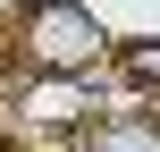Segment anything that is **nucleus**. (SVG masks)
I'll use <instances>...</instances> for the list:
<instances>
[{
	"instance_id": "2",
	"label": "nucleus",
	"mask_w": 160,
	"mask_h": 152,
	"mask_svg": "<svg viewBox=\"0 0 160 152\" xmlns=\"http://www.w3.org/2000/svg\"><path fill=\"white\" fill-rule=\"evenodd\" d=\"M25 118H42V127H76V118H84V93H76V76H42V85L25 93Z\"/></svg>"
},
{
	"instance_id": "1",
	"label": "nucleus",
	"mask_w": 160,
	"mask_h": 152,
	"mask_svg": "<svg viewBox=\"0 0 160 152\" xmlns=\"http://www.w3.org/2000/svg\"><path fill=\"white\" fill-rule=\"evenodd\" d=\"M101 51H110V25L84 0H34V17H25V68L34 76H84V68H101Z\"/></svg>"
},
{
	"instance_id": "6",
	"label": "nucleus",
	"mask_w": 160,
	"mask_h": 152,
	"mask_svg": "<svg viewBox=\"0 0 160 152\" xmlns=\"http://www.w3.org/2000/svg\"><path fill=\"white\" fill-rule=\"evenodd\" d=\"M0 152H8V144H0Z\"/></svg>"
},
{
	"instance_id": "5",
	"label": "nucleus",
	"mask_w": 160,
	"mask_h": 152,
	"mask_svg": "<svg viewBox=\"0 0 160 152\" xmlns=\"http://www.w3.org/2000/svg\"><path fill=\"white\" fill-rule=\"evenodd\" d=\"M8 17L25 25V17H34V0H0V25H8Z\"/></svg>"
},
{
	"instance_id": "4",
	"label": "nucleus",
	"mask_w": 160,
	"mask_h": 152,
	"mask_svg": "<svg viewBox=\"0 0 160 152\" xmlns=\"http://www.w3.org/2000/svg\"><path fill=\"white\" fill-rule=\"evenodd\" d=\"M127 76L135 85H160V42H127Z\"/></svg>"
},
{
	"instance_id": "3",
	"label": "nucleus",
	"mask_w": 160,
	"mask_h": 152,
	"mask_svg": "<svg viewBox=\"0 0 160 152\" xmlns=\"http://www.w3.org/2000/svg\"><path fill=\"white\" fill-rule=\"evenodd\" d=\"M93 152H160V118H101Z\"/></svg>"
}]
</instances>
